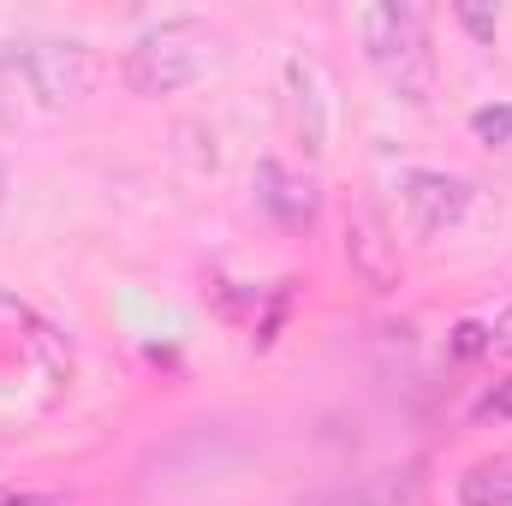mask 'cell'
Wrapping results in <instances>:
<instances>
[{
  "instance_id": "cell-1",
  "label": "cell",
  "mask_w": 512,
  "mask_h": 506,
  "mask_svg": "<svg viewBox=\"0 0 512 506\" xmlns=\"http://www.w3.org/2000/svg\"><path fill=\"white\" fill-rule=\"evenodd\" d=\"M102 54L84 36H24V42H0V137L30 131L66 108H78L84 96H96L102 84Z\"/></svg>"
},
{
  "instance_id": "cell-10",
  "label": "cell",
  "mask_w": 512,
  "mask_h": 506,
  "mask_svg": "<svg viewBox=\"0 0 512 506\" xmlns=\"http://www.w3.org/2000/svg\"><path fill=\"white\" fill-rule=\"evenodd\" d=\"M489 346H501V352H512V304H507V316L495 322V334H489Z\"/></svg>"
},
{
  "instance_id": "cell-6",
  "label": "cell",
  "mask_w": 512,
  "mask_h": 506,
  "mask_svg": "<svg viewBox=\"0 0 512 506\" xmlns=\"http://www.w3.org/2000/svg\"><path fill=\"white\" fill-rule=\"evenodd\" d=\"M346 262H352L370 286H382V292L399 280V239L387 233V221L376 209H364V215L346 221Z\"/></svg>"
},
{
  "instance_id": "cell-8",
  "label": "cell",
  "mask_w": 512,
  "mask_h": 506,
  "mask_svg": "<svg viewBox=\"0 0 512 506\" xmlns=\"http://www.w3.org/2000/svg\"><path fill=\"white\" fill-rule=\"evenodd\" d=\"M453 495H459V506H512V453L471 465Z\"/></svg>"
},
{
  "instance_id": "cell-13",
  "label": "cell",
  "mask_w": 512,
  "mask_h": 506,
  "mask_svg": "<svg viewBox=\"0 0 512 506\" xmlns=\"http://www.w3.org/2000/svg\"><path fill=\"white\" fill-rule=\"evenodd\" d=\"M459 18H465V24H471L477 36H489V30H495V18H483V12H459Z\"/></svg>"
},
{
  "instance_id": "cell-11",
  "label": "cell",
  "mask_w": 512,
  "mask_h": 506,
  "mask_svg": "<svg viewBox=\"0 0 512 506\" xmlns=\"http://www.w3.org/2000/svg\"><path fill=\"white\" fill-rule=\"evenodd\" d=\"M6 203H12V161H6V149H0V215H6Z\"/></svg>"
},
{
  "instance_id": "cell-7",
  "label": "cell",
  "mask_w": 512,
  "mask_h": 506,
  "mask_svg": "<svg viewBox=\"0 0 512 506\" xmlns=\"http://www.w3.org/2000/svg\"><path fill=\"white\" fill-rule=\"evenodd\" d=\"M286 114H292V131L298 143L316 155L322 137H328V102H322V84L304 60H286Z\"/></svg>"
},
{
  "instance_id": "cell-12",
  "label": "cell",
  "mask_w": 512,
  "mask_h": 506,
  "mask_svg": "<svg viewBox=\"0 0 512 506\" xmlns=\"http://www.w3.org/2000/svg\"><path fill=\"white\" fill-rule=\"evenodd\" d=\"M483 417H512V393H501V399L489 393V399H483Z\"/></svg>"
},
{
  "instance_id": "cell-3",
  "label": "cell",
  "mask_w": 512,
  "mask_h": 506,
  "mask_svg": "<svg viewBox=\"0 0 512 506\" xmlns=\"http://www.w3.org/2000/svg\"><path fill=\"white\" fill-rule=\"evenodd\" d=\"M358 42L382 90L405 108H429L435 96V42H429V12L417 6H364L358 12Z\"/></svg>"
},
{
  "instance_id": "cell-9",
  "label": "cell",
  "mask_w": 512,
  "mask_h": 506,
  "mask_svg": "<svg viewBox=\"0 0 512 506\" xmlns=\"http://www.w3.org/2000/svg\"><path fill=\"white\" fill-rule=\"evenodd\" d=\"M471 131H477L489 149H507L512 143V108H477V114H471Z\"/></svg>"
},
{
  "instance_id": "cell-4",
  "label": "cell",
  "mask_w": 512,
  "mask_h": 506,
  "mask_svg": "<svg viewBox=\"0 0 512 506\" xmlns=\"http://www.w3.org/2000/svg\"><path fill=\"white\" fill-rule=\"evenodd\" d=\"M471 203H477V185H471V179H459V173L411 167V173L399 179V209H405V221H411L423 239L453 233V227L471 215Z\"/></svg>"
},
{
  "instance_id": "cell-2",
  "label": "cell",
  "mask_w": 512,
  "mask_h": 506,
  "mask_svg": "<svg viewBox=\"0 0 512 506\" xmlns=\"http://www.w3.org/2000/svg\"><path fill=\"white\" fill-rule=\"evenodd\" d=\"M227 36L209 18H161L149 30H137L126 48V90L131 96H173L203 84L209 72L227 66Z\"/></svg>"
},
{
  "instance_id": "cell-5",
  "label": "cell",
  "mask_w": 512,
  "mask_h": 506,
  "mask_svg": "<svg viewBox=\"0 0 512 506\" xmlns=\"http://www.w3.org/2000/svg\"><path fill=\"white\" fill-rule=\"evenodd\" d=\"M256 203H262L280 227H310V215H316V179L298 173V167H286L280 155H268V161L256 167Z\"/></svg>"
}]
</instances>
